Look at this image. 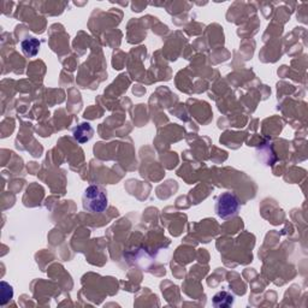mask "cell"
<instances>
[{
    "label": "cell",
    "instance_id": "3",
    "mask_svg": "<svg viewBox=\"0 0 308 308\" xmlns=\"http://www.w3.org/2000/svg\"><path fill=\"white\" fill-rule=\"evenodd\" d=\"M92 136L93 129L89 123H82V124H80L77 128L73 129V137L80 144H85V142L89 141Z\"/></svg>",
    "mask_w": 308,
    "mask_h": 308
},
{
    "label": "cell",
    "instance_id": "4",
    "mask_svg": "<svg viewBox=\"0 0 308 308\" xmlns=\"http://www.w3.org/2000/svg\"><path fill=\"white\" fill-rule=\"evenodd\" d=\"M22 51L24 54L29 57H34L38 54L39 48H40V41L35 38H28L22 41Z\"/></svg>",
    "mask_w": 308,
    "mask_h": 308
},
{
    "label": "cell",
    "instance_id": "1",
    "mask_svg": "<svg viewBox=\"0 0 308 308\" xmlns=\"http://www.w3.org/2000/svg\"><path fill=\"white\" fill-rule=\"evenodd\" d=\"M83 208L92 213H102L107 207V194L99 186H89L82 195Z\"/></svg>",
    "mask_w": 308,
    "mask_h": 308
},
{
    "label": "cell",
    "instance_id": "5",
    "mask_svg": "<svg viewBox=\"0 0 308 308\" xmlns=\"http://www.w3.org/2000/svg\"><path fill=\"white\" fill-rule=\"evenodd\" d=\"M234 304V296L226 292L218 293L213 297V305L216 307H229Z\"/></svg>",
    "mask_w": 308,
    "mask_h": 308
},
{
    "label": "cell",
    "instance_id": "2",
    "mask_svg": "<svg viewBox=\"0 0 308 308\" xmlns=\"http://www.w3.org/2000/svg\"><path fill=\"white\" fill-rule=\"evenodd\" d=\"M240 211V200L230 191L220 194L216 201V213L219 218L229 219L237 216Z\"/></svg>",
    "mask_w": 308,
    "mask_h": 308
},
{
    "label": "cell",
    "instance_id": "6",
    "mask_svg": "<svg viewBox=\"0 0 308 308\" xmlns=\"http://www.w3.org/2000/svg\"><path fill=\"white\" fill-rule=\"evenodd\" d=\"M1 305H5L9 300H11L14 292H12L11 285L7 284L6 282H1Z\"/></svg>",
    "mask_w": 308,
    "mask_h": 308
}]
</instances>
